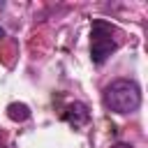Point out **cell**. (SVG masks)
I'll list each match as a JSON object with an SVG mask.
<instances>
[{"mask_svg": "<svg viewBox=\"0 0 148 148\" xmlns=\"http://www.w3.org/2000/svg\"><path fill=\"white\" fill-rule=\"evenodd\" d=\"M104 106L113 113H132L141 106V88L132 79H116L104 88Z\"/></svg>", "mask_w": 148, "mask_h": 148, "instance_id": "6da1fadb", "label": "cell"}, {"mask_svg": "<svg viewBox=\"0 0 148 148\" xmlns=\"http://www.w3.org/2000/svg\"><path fill=\"white\" fill-rule=\"evenodd\" d=\"M118 49V39H116V28L109 21H92V30H90V56L95 65H104L109 60V56Z\"/></svg>", "mask_w": 148, "mask_h": 148, "instance_id": "7a4b0ae2", "label": "cell"}, {"mask_svg": "<svg viewBox=\"0 0 148 148\" xmlns=\"http://www.w3.org/2000/svg\"><path fill=\"white\" fill-rule=\"evenodd\" d=\"M62 120H65L67 125H72V127H83V125H88V120H90V111H88V106H86L83 102H72V104L65 106Z\"/></svg>", "mask_w": 148, "mask_h": 148, "instance_id": "3957f363", "label": "cell"}, {"mask_svg": "<svg viewBox=\"0 0 148 148\" xmlns=\"http://www.w3.org/2000/svg\"><path fill=\"white\" fill-rule=\"evenodd\" d=\"M7 116L14 123H23L30 118V106L23 102H12V104H7Z\"/></svg>", "mask_w": 148, "mask_h": 148, "instance_id": "277c9868", "label": "cell"}, {"mask_svg": "<svg viewBox=\"0 0 148 148\" xmlns=\"http://www.w3.org/2000/svg\"><path fill=\"white\" fill-rule=\"evenodd\" d=\"M2 37H5V30H2V28H0V39H2Z\"/></svg>", "mask_w": 148, "mask_h": 148, "instance_id": "5b68a950", "label": "cell"}, {"mask_svg": "<svg viewBox=\"0 0 148 148\" xmlns=\"http://www.w3.org/2000/svg\"><path fill=\"white\" fill-rule=\"evenodd\" d=\"M2 7H5V2H2V0H0V9H2Z\"/></svg>", "mask_w": 148, "mask_h": 148, "instance_id": "8992f818", "label": "cell"}, {"mask_svg": "<svg viewBox=\"0 0 148 148\" xmlns=\"http://www.w3.org/2000/svg\"><path fill=\"white\" fill-rule=\"evenodd\" d=\"M0 148H7V146H5V143H0Z\"/></svg>", "mask_w": 148, "mask_h": 148, "instance_id": "52a82bcc", "label": "cell"}]
</instances>
